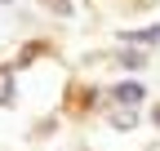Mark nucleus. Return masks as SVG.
<instances>
[{
	"instance_id": "obj_5",
	"label": "nucleus",
	"mask_w": 160,
	"mask_h": 151,
	"mask_svg": "<svg viewBox=\"0 0 160 151\" xmlns=\"http://www.w3.org/2000/svg\"><path fill=\"white\" fill-rule=\"evenodd\" d=\"M0 5H5V0H0Z\"/></svg>"
},
{
	"instance_id": "obj_4",
	"label": "nucleus",
	"mask_w": 160,
	"mask_h": 151,
	"mask_svg": "<svg viewBox=\"0 0 160 151\" xmlns=\"http://www.w3.org/2000/svg\"><path fill=\"white\" fill-rule=\"evenodd\" d=\"M151 120H156V124H160V102H156V111H151Z\"/></svg>"
},
{
	"instance_id": "obj_2",
	"label": "nucleus",
	"mask_w": 160,
	"mask_h": 151,
	"mask_svg": "<svg viewBox=\"0 0 160 151\" xmlns=\"http://www.w3.org/2000/svg\"><path fill=\"white\" fill-rule=\"evenodd\" d=\"M129 45H160V27H142V31H125Z\"/></svg>"
},
{
	"instance_id": "obj_3",
	"label": "nucleus",
	"mask_w": 160,
	"mask_h": 151,
	"mask_svg": "<svg viewBox=\"0 0 160 151\" xmlns=\"http://www.w3.org/2000/svg\"><path fill=\"white\" fill-rule=\"evenodd\" d=\"M111 124H116V129H133V124H138V116H133V107H125V111H116V116H111Z\"/></svg>"
},
{
	"instance_id": "obj_1",
	"label": "nucleus",
	"mask_w": 160,
	"mask_h": 151,
	"mask_svg": "<svg viewBox=\"0 0 160 151\" xmlns=\"http://www.w3.org/2000/svg\"><path fill=\"white\" fill-rule=\"evenodd\" d=\"M111 98H116L120 107H138V102H142V85L125 80V85H116V89H111Z\"/></svg>"
}]
</instances>
